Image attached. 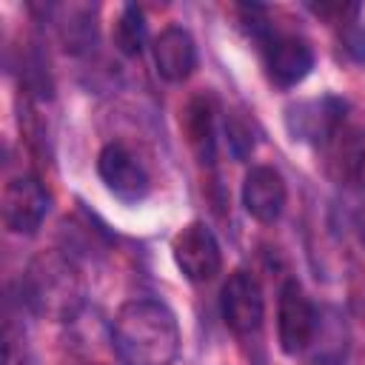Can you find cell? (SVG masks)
I'll list each match as a JSON object with an SVG mask.
<instances>
[{"instance_id":"cell-1","label":"cell","mask_w":365,"mask_h":365,"mask_svg":"<svg viewBox=\"0 0 365 365\" xmlns=\"http://www.w3.org/2000/svg\"><path fill=\"white\" fill-rule=\"evenodd\" d=\"M111 345L123 365H171L180 354L177 317L157 299H128L114 314Z\"/></svg>"},{"instance_id":"cell-2","label":"cell","mask_w":365,"mask_h":365,"mask_svg":"<svg viewBox=\"0 0 365 365\" xmlns=\"http://www.w3.org/2000/svg\"><path fill=\"white\" fill-rule=\"evenodd\" d=\"M23 297L29 308L46 319H74L86 302V282L77 265L60 251H43L23 274Z\"/></svg>"},{"instance_id":"cell-3","label":"cell","mask_w":365,"mask_h":365,"mask_svg":"<svg viewBox=\"0 0 365 365\" xmlns=\"http://www.w3.org/2000/svg\"><path fill=\"white\" fill-rule=\"evenodd\" d=\"M51 208L48 188L34 174H20L3 185L0 211L11 234H34Z\"/></svg>"},{"instance_id":"cell-4","label":"cell","mask_w":365,"mask_h":365,"mask_svg":"<svg viewBox=\"0 0 365 365\" xmlns=\"http://www.w3.org/2000/svg\"><path fill=\"white\" fill-rule=\"evenodd\" d=\"M317 322H319V314L308 299V294L302 291V285L297 279H285V285L279 288V305H277V336H279L282 354L288 356L302 354L314 339Z\"/></svg>"},{"instance_id":"cell-5","label":"cell","mask_w":365,"mask_h":365,"mask_svg":"<svg viewBox=\"0 0 365 365\" xmlns=\"http://www.w3.org/2000/svg\"><path fill=\"white\" fill-rule=\"evenodd\" d=\"M171 251H174L177 268L191 282H208L222 268L220 242H217L214 231L200 220H194L185 228H180V234L171 242Z\"/></svg>"},{"instance_id":"cell-6","label":"cell","mask_w":365,"mask_h":365,"mask_svg":"<svg viewBox=\"0 0 365 365\" xmlns=\"http://www.w3.org/2000/svg\"><path fill=\"white\" fill-rule=\"evenodd\" d=\"M345 111H348V103L334 94L299 100L285 108V128L299 143L322 145L345 123Z\"/></svg>"},{"instance_id":"cell-7","label":"cell","mask_w":365,"mask_h":365,"mask_svg":"<svg viewBox=\"0 0 365 365\" xmlns=\"http://www.w3.org/2000/svg\"><path fill=\"white\" fill-rule=\"evenodd\" d=\"M322 168L336 185L365 182V125L342 123L322 145Z\"/></svg>"},{"instance_id":"cell-8","label":"cell","mask_w":365,"mask_h":365,"mask_svg":"<svg viewBox=\"0 0 365 365\" xmlns=\"http://www.w3.org/2000/svg\"><path fill=\"white\" fill-rule=\"evenodd\" d=\"M220 311L225 325L240 334H257L265 317V299H262V288L259 282L248 274V271H234L220 291Z\"/></svg>"},{"instance_id":"cell-9","label":"cell","mask_w":365,"mask_h":365,"mask_svg":"<svg viewBox=\"0 0 365 365\" xmlns=\"http://www.w3.org/2000/svg\"><path fill=\"white\" fill-rule=\"evenodd\" d=\"M262 60H265V74L277 88H294L314 68V51L308 40L297 34L271 31L262 40Z\"/></svg>"},{"instance_id":"cell-10","label":"cell","mask_w":365,"mask_h":365,"mask_svg":"<svg viewBox=\"0 0 365 365\" xmlns=\"http://www.w3.org/2000/svg\"><path fill=\"white\" fill-rule=\"evenodd\" d=\"M97 174L106 182V188L120 197L123 202H137L148 194L151 182L140 160L123 145V143H108L100 157H97Z\"/></svg>"},{"instance_id":"cell-11","label":"cell","mask_w":365,"mask_h":365,"mask_svg":"<svg viewBox=\"0 0 365 365\" xmlns=\"http://www.w3.org/2000/svg\"><path fill=\"white\" fill-rule=\"evenodd\" d=\"M285 180L277 168L271 165H251L245 180H242V205L245 211L259 220V222H274L279 220L285 208Z\"/></svg>"},{"instance_id":"cell-12","label":"cell","mask_w":365,"mask_h":365,"mask_svg":"<svg viewBox=\"0 0 365 365\" xmlns=\"http://www.w3.org/2000/svg\"><path fill=\"white\" fill-rule=\"evenodd\" d=\"M154 66L157 74L168 83H182L197 68L194 37L182 26H165L154 40Z\"/></svg>"},{"instance_id":"cell-13","label":"cell","mask_w":365,"mask_h":365,"mask_svg":"<svg viewBox=\"0 0 365 365\" xmlns=\"http://www.w3.org/2000/svg\"><path fill=\"white\" fill-rule=\"evenodd\" d=\"M185 131L188 143L202 163L214 160V106L208 97H197L185 108Z\"/></svg>"},{"instance_id":"cell-14","label":"cell","mask_w":365,"mask_h":365,"mask_svg":"<svg viewBox=\"0 0 365 365\" xmlns=\"http://www.w3.org/2000/svg\"><path fill=\"white\" fill-rule=\"evenodd\" d=\"M314 339H328L317 348L314 359L319 365H342L345 362V348H348V331H345V322L331 311L328 319H319L317 322V331H314ZM311 339V342H314Z\"/></svg>"},{"instance_id":"cell-15","label":"cell","mask_w":365,"mask_h":365,"mask_svg":"<svg viewBox=\"0 0 365 365\" xmlns=\"http://www.w3.org/2000/svg\"><path fill=\"white\" fill-rule=\"evenodd\" d=\"M114 46H117L123 54H128V57L140 54L143 46H145V17H143V11H140L137 6H131V3L123 6L120 17H117V23H114Z\"/></svg>"},{"instance_id":"cell-16","label":"cell","mask_w":365,"mask_h":365,"mask_svg":"<svg viewBox=\"0 0 365 365\" xmlns=\"http://www.w3.org/2000/svg\"><path fill=\"white\" fill-rule=\"evenodd\" d=\"M228 143H231V151H234V157H245V154H251V148H254V137H251V128H248V123L245 120H240V117H228Z\"/></svg>"},{"instance_id":"cell-17","label":"cell","mask_w":365,"mask_h":365,"mask_svg":"<svg viewBox=\"0 0 365 365\" xmlns=\"http://www.w3.org/2000/svg\"><path fill=\"white\" fill-rule=\"evenodd\" d=\"M342 46H345V51H348L354 60L365 63V26L348 23V26H345V34H342Z\"/></svg>"},{"instance_id":"cell-18","label":"cell","mask_w":365,"mask_h":365,"mask_svg":"<svg viewBox=\"0 0 365 365\" xmlns=\"http://www.w3.org/2000/svg\"><path fill=\"white\" fill-rule=\"evenodd\" d=\"M359 242H362V248H365V225H362V231H359Z\"/></svg>"}]
</instances>
